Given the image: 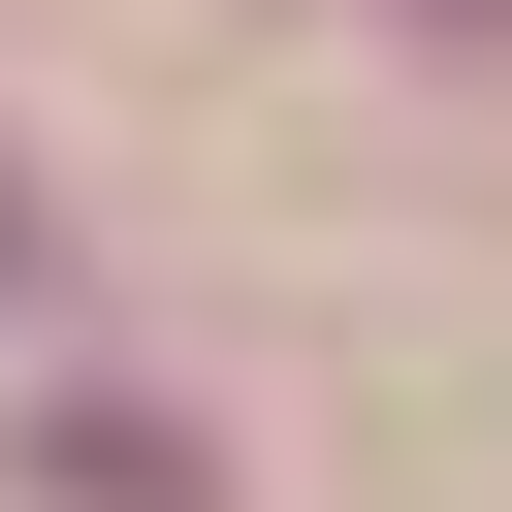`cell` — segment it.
Returning <instances> with one entry per match:
<instances>
[{"instance_id": "cell-1", "label": "cell", "mask_w": 512, "mask_h": 512, "mask_svg": "<svg viewBox=\"0 0 512 512\" xmlns=\"http://www.w3.org/2000/svg\"><path fill=\"white\" fill-rule=\"evenodd\" d=\"M0 288H32V224H0Z\"/></svg>"}]
</instances>
